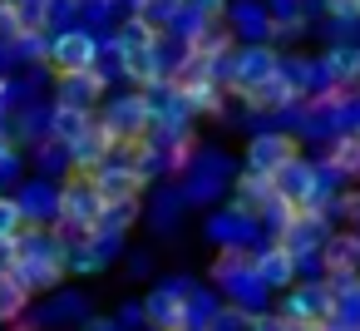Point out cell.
I'll return each instance as SVG.
<instances>
[{
	"label": "cell",
	"mask_w": 360,
	"mask_h": 331,
	"mask_svg": "<svg viewBox=\"0 0 360 331\" xmlns=\"http://www.w3.org/2000/svg\"><path fill=\"white\" fill-rule=\"evenodd\" d=\"M163 85L173 89V99H183V104H188V109H198V114H212V109L222 104L217 65H207V60H198V55H183Z\"/></svg>",
	"instance_id": "6da1fadb"
},
{
	"label": "cell",
	"mask_w": 360,
	"mask_h": 331,
	"mask_svg": "<svg viewBox=\"0 0 360 331\" xmlns=\"http://www.w3.org/2000/svg\"><path fill=\"white\" fill-rule=\"evenodd\" d=\"M55 218H60V227H70L75 237H89V242H94V227H99V218H104V203H99L89 173H75V178L55 193Z\"/></svg>",
	"instance_id": "7a4b0ae2"
},
{
	"label": "cell",
	"mask_w": 360,
	"mask_h": 331,
	"mask_svg": "<svg viewBox=\"0 0 360 331\" xmlns=\"http://www.w3.org/2000/svg\"><path fill=\"white\" fill-rule=\"evenodd\" d=\"M99 129L109 134V144H114V149H129V144H139V139L153 129V104H148V94L139 89V94H124V99H114V104L99 114Z\"/></svg>",
	"instance_id": "3957f363"
},
{
	"label": "cell",
	"mask_w": 360,
	"mask_h": 331,
	"mask_svg": "<svg viewBox=\"0 0 360 331\" xmlns=\"http://www.w3.org/2000/svg\"><path fill=\"white\" fill-rule=\"evenodd\" d=\"M271 198L286 203L291 213H316V203H321V173L311 163L291 158L281 173H271Z\"/></svg>",
	"instance_id": "277c9868"
},
{
	"label": "cell",
	"mask_w": 360,
	"mask_h": 331,
	"mask_svg": "<svg viewBox=\"0 0 360 331\" xmlns=\"http://www.w3.org/2000/svg\"><path fill=\"white\" fill-rule=\"evenodd\" d=\"M45 60H50L55 80H60V75H79V70H99V65H94V60H99V40H94L89 30H60V35L45 45Z\"/></svg>",
	"instance_id": "5b68a950"
},
{
	"label": "cell",
	"mask_w": 360,
	"mask_h": 331,
	"mask_svg": "<svg viewBox=\"0 0 360 331\" xmlns=\"http://www.w3.org/2000/svg\"><path fill=\"white\" fill-rule=\"evenodd\" d=\"M89 183H94V193H99V203L104 208H124V203H134L139 198V188H143V178L129 168V158L114 149L94 173H89Z\"/></svg>",
	"instance_id": "8992f818"
},
{
	"label": "cell",
	"mask_w": 360,
	"mask_h": 331,
	"mask_svg": "<svg viewBox=\"0 0 360 331\" xmlns=\"http://www.w3.org/2000/svg\"><path fill=\"white\" fill-rule=\"evenodd\" d=\"M291 158H296V139H291V134H257V139L247 144V173L271 178V173H281Z\"/></svg>",
	"instance_id": "52a82bcc"
},
{
	"label": "cell",
	"mask_w": 360,
	"mask_h": 331,
	"mask_svg": "<svg viewBox=\"0 0 360 331\" xmlns=\"http://www.w3.org/2000/svg\"><path fill=\"white\" fill-rule=\"evenodd\" d=\"M143 311H148V321H153L158 331H193V326H198L193 311H188V296H178L173 287H158Z\"/></svg>",
	"instance_id": "ba28073f"
},
{
	"label": "cell",
	"mask_w": 360,
	"mask_h": 331,
	"mask_svg": "<svg viewBox=\"0 0 360 331\" xmlns=\"http://www.w3.org/2000/svg\"><path fill=\"white\" fill-rule=\"evenodd\" d=\"M276 50H266V45H252V50H242L237 60H232V75H227V85L242 94V89H252V85H262L266 75H276Z\"/></svg>",
	"instance_id": "9c48e42d"
},
{
	"label": "cell",
	"mask_w": 360,
	"mask_h": 331,
	"mask_svg": "<svg viewBox=\"0 0 360 331\" xmlns=\"http://www.w3.org/2000/svg\"><path fill=\"white\" fill-rule=\"evenodd\" d=\"M104 94V75L99 70H79V75H60V99L55 104H70V109H89L94 114V99Z\"/></svg>",
	"instance_id": "30bf717a"
},
{
	"label": "cell",
	"mask_w": 360,
	"mask_h": 331,
	"mask_svg": "<svg viewBox=\"0 0 360 331\" xmlns=\"http://www.w3.org/2000/svg\"><path fill=\"white\" fill-rule=\"evenodd\" d=\"M242 99H247V109H286V104L296 99V85H291V75L276 65V75H266L262 85L242 89Z\"/></svg>",
	"instance_id": "8fae6325"
},
{
	"label": "cell",
	"mask_w": 360,
	"mask_h": 331,
	"mask_svg": "<svg viewBox=\"0 0 360 331\" xmlns=\"http://www.w3.org/2000/svg\"><path fill=\"white\" fill-rule=\"evenodd\" d=\"M109 154H114V144H109V134L99 129V119H94L75 144H70V163H75V173H94Z\"/></svg>",
	"instance_id": "7c38bea8"
},
{
	"label": "cell",
	"mask_w": 360,
	"mask_h": 331,
	"mask_svg": "<svg viewBox=\"0 0 360 331\" xmlns=\"http://www.w3.org/2000/svg\"><path fill=\"white\" fill-rule=\"evenodd\" d=\"M11 15H15V45H30L55 20V0H11Z\"/></svg>",
	"instance_id": "4fadbf2b"
},
{
	"label": "cell",
	"mask_w": 360,
	"mask_h": 331,
	"mask_svg": "<svg viewBox=\"0 0 360 331\" xmlns=\"http://www.w3.org/2000/svg\"><path fill=\"white\" fill-rule=\"evenodd\" d=\"M252 277H257L262 287H291V277H296V257L276 242V247H266V252L252 257Z\"/></svg>",
	"instance_id": "5bb4252c"
},
{
	"label": "cell",
	"mask_w": 360,
	"mask_h": 331,
	"mask_svg": "<svg viewBox=\"0 0 360 331\" xmlns=\"http://www.w3.org/2000/svg\"><path fill=\"white\" fill-rule=\"evenodd\" d=\"M321 267L330 277H350L360 267V232H340V237H326L321 242Z\"/></svg>",
	"instance_id": "9a60e30c"
},
{
	"label": "cell",
	"mask_w": 360,
	"mask_h": 331,
	"mask_svg": "<svg viewBox=\"0 0 360 331\" xmlns=\"http://www.w3.org/2000/svg\"><path fill=\"white\" fill-rule=\"evenodd\" d=\"M119 65H124V75H129L143 94L168 80V70H163V60H158V45H153V50H129V55H119Z\"/></svg>",
	"instance_id": "2e32d148"
},
{
	"label": "cell",
	"mask_w": 360,
	"mask_h": 331,
	"mask_svg": "<svg viewBox=\"0 0 360 331\" xmlns=\"http://www.w3.org/2000/svg\"><path fill=\"white\" fill-rule=\"evenodd\" d=\"M321 75H326L330 89L355 85V80H360V45H335V50H326V55H321Z\"/></svg>",
	"instance_id": "e0dca14e"
},
{
	"label": "cell",
	"mask_w": 360,
	"mask_h": 331,
	"mask_svg": "<svg viewBox=\"0 0 360 331\" xmlns=\"http://www.w3.org/2000/svg\"><path fill=\"white\" fill-rule=\"evenodd\" d=\"M89 124H94V114H89V109H70V104H55V109H50V139H55V144H65V149H70Z\"/></svg>",
	"instance_id": "ac0fdd59"
},
{
	"label": "cell",
	"mask_w": 360,
	"mask_h": 331,
	"mask_svg": "<svg viewBox=\"0 0 360 331\" xmlns=\"http://www.w3.org/2000/svg\"><path fill=\"white\" fill-rule=\"evenodd\" d=\"M158 45V25H148L139 11L119 25V35H114V55H129V50H153Z\"/></svg>",
	"instance_id": "d6986e66"
},
{
	"label": "cell",
	"mask_w": 360,
	"mask_h": 331,
	"mask_svg": "<svg viewBox=\"0 0 360 331\" xmlns=\"http://www.w3.org/2000/svg\"><path fill=\"white\" fill-rule=\"evenodd\" d=\"M330 168L335 173H360V129L330 139Z\"/></svg>",
	"instance_id": "ffe728a7"
},
{
	"label": "cell",
	"mask_w": 360,
	"mask_h": 331,
	"mask_svg": "<svg viewBox=\"0 0 360 331\" xmlns=\"http://www.w3.org/2000/svg\"><path fill=\"white\" fill-rule=\"evenodd\" d=\"M25 301H30V292L11 277V272H0V326L6 321H15L20 311H25Z\"/></svg>",
	"instance_id": "44dd1931"
},
{
	"label": "cell",
	"mask_w": 360,
	"mask_h": 331,
	"mask_svg": "<svg viewBox=\"0 0 360 331\" xmlns=\"http://www.w3.org/2000/svg\"><path fill=\"white\" fill-rule=\"evenodd\" d=\"M25 232V208L20 198H0V242H15Z\"/></svg>",
	"instance_id": "7402d4cb"
},
{
	"label": "cell",
	"mask_w": 360,
	"mask_h": 331,
	"mask_svg": "<svg viewBox=\"0 0 360 331\" xmlns=\"http://www.w3.org/2000/svg\"><path fill=\"white\" fill-rule=\"evenodd\" d=\"M202 331H247V311H242V306L217 311V306H212V316L202 321Z\"/></svg>",
	"instance_id": "603a6c76"
},
{
	"label": "cell",
	"mask_w": 360,
	"mask_h": 331,
	"mask_svg": "<svg viewBox=\"0 0 360 331\" xmlns=\"http://www.w3.org/2000/svg\"><path fill=\"white\" fill-rule=\"evenodd\" d=\"M326 15L340 25H360V0H326Z\"/></svg>",
	"instance_id": "cb8c5ba5"
},
{
	"label": "cell",
	"mask_w": 360,
	"mask_h": 331,
	"mask_svg": "<svg viewBox=\"0 0 360 331\" xmlns=\"http://www.w3.org/2000/svg\"><path fill=\"white\" fill-rule=\"evenodd\" d=\"M198 6H202V11H207V15H217V11H222V6H227V0H198Z\"/></svg>",
	"instance_id": "d4e9b609"
}]
</instances>
